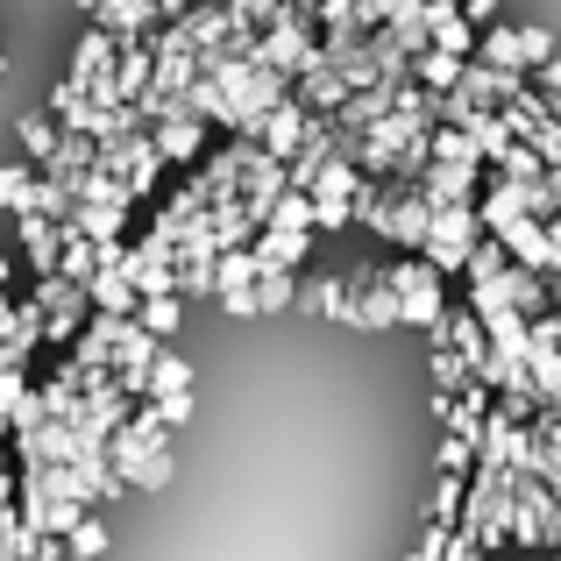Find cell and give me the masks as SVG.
I'll return each instance as SVG.
<instances>
[{"instance_id":"6da1fadb","label":"cell","mask_w":561,"mask_h":561,"mask_svg":"<svg viewBox=\"0 0 561 561\" xmlns=\"http://www.w3.org/2000/svg\"><path fill=\"white\" fill-rule=\"evenodd\" d=\"M383 277H391V291H398V328H426V334H434V328H440V313H448V291H440L448 277H440L426 256L391 263Z\"/></svg>"},{"instance_id":"7a4b0ae2","label":"cell","mask_w":561,"mask_h":561,"mask_svg":"<svg viewBox=\"0 0 561 561\" xmlns=\"http://www.w3.org/2000/svg\"><path fill=\"white\" fill-rule=\"evenodd\" d=\"M477 242H483L477 206H434V228H426L420 256L434 263L440 277H462V271H469V256H477Z\"/></svg>"},{"instance_id":"3957f363","label":"cell","mask_w":561,"mask_h":561,"mask_svg":"<svg viewBox=\"0 0 561 561\" xmlns=\"http://www.w3.org/2000/svg\"><path fill=\"white\" fill-rule=\"evenodd\" d=\"M512 548H561V534H554V483L512 477Z\"/></svg>"},{"instance_id":"277c9868","label":"cell","mask_w":561,"mask_h":561,"mask_svg":"<svg viewBox=\"0 0 561 561\" xmlns=\"http://www.w3.org/2000/svg\"><path fill=\"white\" fill-rule=\"evenodd\" d=\"M497 242H505V256L526 263V271H548V263H554V228L534 220V214H519L512 228H497Z\"/></svg>"},{"instance_id":"5b68a950","label":"cell","mask_w":561,"mask_h":561,"mask_svg":"<svg viewBox=\"0 0 561 561\" xmlns=\"http://www.w3.org/2000/svg\"><path fill=\"white\" fill-rule=\"evenodd\" d=\"M420 192H426V206H477V171L469 164H426Z\"/></svg>"},{"instance_id":"8992f818","label":"cell","mask_w":561,"mask_h":561,"mask_svg":"<svg viewBox=\"0 0 561 561\" xmlns=\"http://www.w3.org/2000/svg\"><path fill=\"white\" fill-rule=\"evenodd\" d=\"M306 249H313V228H263L256 234V263L263 271H299Z\"/></svg>"},{"instance_id":"52a82bcc","label":"cell","mask_w":561,"mask_h":561,"mask_svg":"<svg viewBox=\"0 0 561 561\" xmlns=\"http://www.w3.org/2000/svg\"><path fill=\"white\" fill-rule=\"evenodd\" d=\"M477 65H491V71H526V43H519V28L491 22V28L477 36Z\"/></svg>"},{"instance_id":"ba28073f","label":"cell","mask_w":561,"mask_h":561,"mask_svg":"<svg viewBox=\"0 0 561 561\" xmlns=\"http://www.w3.org/2000/svg\"><path fill=\"white\" fill-rule=\"evenodd\" d=\"M462 497H469V477H434V491H426V505H420V519L426 526H462Z\"/></svg>"},{"instance_id":"9c48e42d","label":"cell","mask_w":561,"mask_h":561,"mask_svg":"<svg viewBox=\"0 0 561 561\" xmlns=\"http://www.w3.org/2000/svg\"><path fill=\"white\" fill-rule=\"evenodd\" d=\"M412 71H420L426 93H455V85H462V71H469V57H448V50H434V43H426V50L412 57Z\"/></svg>"},{"instance_id":"30bf717a","label":"cell","mask_w":561,"mask_h":561,"mask_svg":"<svg viewBox=\"0 0 561 561\" xmlns=\"http://www.w3.org/2000/svg\"><path fill=\"white\" fill-rule=\"evenodd\" d=\"M299 306V271H263L256 277V313H285Z\"/></svg>"},{"instance_id":"8fae6325","label":"cell","mask_w":561,"mask_h":561,"mask_svg":"<svg viewBox=\"0 0 561 561\" xmlns=\"http://www.w3.org/2000/svg\"><path fill=\"white\" fill-rule=\"evenodd\" d=\"M171 391H192V363L171 356V348H157V363H150V398H171Z\"/></svg>"},{"instance_id":"7c38bea8","label":"cell","mask_w":561,"mask_h":561,"mask_svg":"<svg viewBox=\"0 0 561 561\" xmlns=\"http://www.w3.org/2000/svg\"><path fill=\"white\" fill-rule=\"evenodd\" d=\"M469 469H477V440H469V434H440L434 477H469Z\"/></svg>"},{"instance_id":"4fadbf2b","label":"cell","mask_w":561,"mask_h":561,"mask_svg":"<svg viewBox=\"0 0 561 561\" xmlns=\"http://www.w3.org/2000/svg\"><path fill=\"white\" fill-rule=\"evenodd\" d=\"M526 370H534V391H540V405H548V398L561 391V348H526Z\"/></svg>"},{"instance_id":"5bb4252c","label":"cell","mask_w":561,"mask_h":561,"mask_svg":"<svg viewBox=\"0 0 561 561\" xmlns=\"http://www.w3.org/2000/svg\"><path fill=\"white\" fill-rule=\"evenodd\" d=\"M65 548L79 554V561H100V554H107V526H100V519H79V526L65 534Z\"/></svg>"},{"instance_id":"9a60e30c","label":"cell","mask_w":561,"mask_h":561,"mask_svg":"<svg viewBox=\"0 0 561 561\" xmlns=\"http://www.w3.org/2000/svg\"><path fill=\"white\" fill-rule=\"evenodd\" d=\"M164 483H171V448H164V455H150V462L128 477V491H164Z\"/></svg>"},{"instance_id":"2e32d148","label":"cell","mask_w":561,"mask_h":561,"mask_svg":"<svg viewBox=\"0 0 561 561\" xmlns=\"http://www.w3.org/2000/svg\"><path fill=\"white\" fill-rule=\"evenodd\" d=\"M448 548H455L448 526H420V548H412V561H448Z\"/></svg>"},{"instance_id":"e0dca14e","label":"cell","mask_w":561,"mask_h":561,"mask_svg":"<svg viewBox=\"0 0 561 561\" xmlns=\"http://www.w3.org/2000/svg\"><path fill=\"white\" fill-rule=\"evenodd\" d=\"M150 405H157V420H164V426H171V434H179V426L192 420V391H171V398H150Z\"/></svg>"},{"instance_id":"ac0fdd59","label":"cell","mask_w":561,"mask_h":561,"mask_svg":"<svg viewBox=\"0 0 561 561\" xmlns=\"http://www.w3.org/2000/svg\"><path fill=\"white\" fill-rule=\"evenodd\" d=\"M519 43H526V71H540L554 57V36H548V28H519Z\"/></svg>"},{"instance_id":"d6986e66","label":"cell","mask_w":561,"mask_h":561,"mask_svg":"<svg viewBox=\"0 0 561 561\" xmlns=\"http://www.w3.org/2000/svg\"><path fill=\"white\" fill-rule=\"evenodd\" d=\"M497 8H505V0H462V14H469L477 28H491V22H497Z\"/></svg>"},{"instance_id":"ffe728a7","label":"cell","mask_w":561,"mask_h":561,"mask_svg":"<svg viewBox=\"0 0 561 561\" xmlns=\"http://www.w3.org/2000/svg\"><path fill=\"white\" fill-rule=\"evenodd\" d=\"M448 561H483V548L469 534H455V548H448Z\"/></svg>"},{"instance_id":"44dd1931","label":"cell","mask_w":561,"mask_h":561,"mask_svg":"<svg viewBox=\"0 0 561 561\" xmlns=\"http://www.w3.org/2000/svg\"><path fill=\"white\" fill-rule=\"evenodd\" d=\"M548 192H554V199H561V164H548Z\"/></svg>"},{"instance_id":"7402d4cb","label":"cell","mask_w":561,"mask_h":561,"mask_svg":"<svg viewBox=\"0 0 561 561\" xmlns=\"http://www.w3.org/2000/svg\"><path fill=\"white\" fill-rule=\"evenodd\" d=\"M554 534H561V483H554Z\"/></svg>"},{"instance_id":"603a6c76","label":"cell","mask_w":561,"mask_h":561,"mask_svg":"<svg viewBox=\"0 0 561 561\" xmlns=\"http://www.w3.org/2000/svg\"><path fill=\"white\" fill-rule=\"evenodd\" d=\"M554 561H561V548H554Z\"/></svg>"}]
</instances>
